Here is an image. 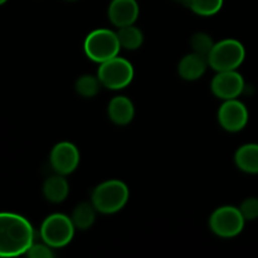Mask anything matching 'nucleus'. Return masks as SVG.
<instances>
[{
	"instance_id": "f257e3e1",
	"label": "nucleus",
	"mask_w": 258,
	"mask_h": 258,
	"mask_svg": "<svg viewBox=\"0 0 258 258\" xmlns=\"http://www.w3.org/2000/svg\"><path fill=\"white\" fill-rule=\"evenodd\" d=\"M33 243L34 229L24 217L0 212V257L25 254Z\"/></svg>"
},
{
	"instance_id": "f03ea898",
	"label": "nucleus",
	"mask_w": 258,
	"mask_h": 258,
	"mask_svg": "<svg viewBox=\"0 0 258 258\" xmlns=\"http://www.w3.org/2000/svg\"><path fill=\"white\" fill-rule=\"evenodd\" d=\"M130 197L127 185L117 179H111L98 184L92 191L91 203L102 214H113L126 206Z\"/></svg>"
},
{
	"instance_id": "7ed1b4c3",
	"label": "nucleus",
	"mask_w": 258,
	"mask_h": 258,
	"mask_svg": "<svg viewBox=\"0 0 258 258\" xmlns=\"http://www.w3.org/2000/svg\"><path fill=\"white\" fill-rule=\"evenodd\" d=\"M83 48H85L86 55L91 60L103 63L118 55L121 45L118 42L117 33L101 28V29L93 30L87 35Z\"/></svg>"
},
{
	"instance_id": "20e7f679",
	"label": "nucleus",
	"mask_w": 258,
	"mask_h": 258,
	"mask_svg": "<svg viewBox=\"0 0 258 258\" xmlns=\"http://www.w3.org/2000/svg\"><path fill=\"white\" fill-rule=\"evenodd\" d=\"M246 58V49L237 39H223L216 43L213 49L207 57L209 67L216 72L234 71L243 63Z\"/></svg>"
},
{
	"instance_id": "39448f33",
	"label": "nucleus",
	"mask_w": 258,
	"mask_h": 258,
	"mask_svg": "<svg viewBox=\"0 0 258 258\" xmlns=\"http://www.w3.org/2000/svg\"><path fill=\"white\" fill-rule=\"evenodd\" d=\"M76 227L72 219L62 213L48 216L40 226V238L52 248H62L72 241Z\"/></svg>"
},
{
	"instance_id": "423d86ee",
	"label": "nucleus",
	"mask_w": 258,
	"mask_h": 258,
	"mask_svg": "<svg viewBox=\"0 0 258 258\" xmlns=\"http://www.w3.org/2000/svg\"><path fill=\"white\" fill-rule=\"evenodd\" d=\"M97 77L102 87L115 91L122 90L133 82L134 67L127 59L116 55L106 62L100 63Z\"/></svg>"
},
{
	"instance_id": "0eeeda50",
	"label": "nucleus",
	"mask_w": 258,
	"mask_h": 258,
	"mask_svg": "<svg viewBox=\"0 0 258 258\" xmlns=\"http://www.w3.org/2000/svg\"><path fill=\"white\" fill-rule=\"evenodd\" d=\"M244 217L239 208L232 206L219 207L209 218V227L216 236L221 238H233L238 236L244 227Z\"/></svg>"
},
{
	"instance_id": "6e6552de",
	"label": "nucleus",
	"mask_w": 258,
	"mask_h": 258,
	"mask_svg": "<svg viewBox=\"0 0 258 258\" xmlns=\"http://www.w3.org/2000/svg\"><path fill=\"white\" fill-rule=\"evenodd\" d=\"M211 90L221 100H233L239 97L244 90V80L241 73L234 71L217 72L211 82Z\"/></svg>"
},
{
	"instance_id": "1a4fd4ad",
	"label": "nucleus",
	"mask_w": 258,
	"mask_h": 258,
	"mask_svg": "<svg viewBox=\"0 0 258 258\" xmlns=\"http://www.w3.org/2000/svg\"><path fill=\"white\" fill-rule=\"evenodd\" d=\"M218 122L228 133H238L248 122V110L237 98L226 100L218 110Z\"/></svg>"
},
{
	"instance_id": "9d476101",
	"label": "nucleus",
	"mask_w": 258,
	"mask_h": 258,
	"mask_svg": "<svg viewBox=\"0 0 258 258\" xmlns=\"http://www.w3.org/2000/svg\"><path fill=\"white\" fill-rule=\"evenodd\" d=\"M50 166L60 175H70L80 164V151L77 146L68 141H62L54 145L49 155Z\"/></svg>"
},
{
	"instance_id": "9b49d317",
	"label": "nucleus",
	"mask_w": 258,
	"mask_h": 258,
	"mask_svg": "<svg viewBox=\"0 0 258 258\" xmlns=\"http://www.w3.org/2000/svg\"><path fill=\"white\" fill-rule=\"evenodd\" d=\"M139 5L136 0H112L108 7V19L115 27L133 25L139 18Z\"/></svg>"
},
{
	"instance_id": "f8f14e48",
	"label": "nucleus",
	"mask_w": 258,
	"mask_h": 258,
	"mask_svg": "<svg viewBox=\"0 0 258 258\" xmlns=\"http://www.w3.org/2000/svg\"><path fill=\"white\" fill-rule=\"evenodd\" d=\"M110 120L115 125L125 126L133 121L135 116V107L133 101L126 96H116L110 101L107 107Z\"/></svg>"
},
{
	"instance_id": "ddd939ff",
	"label": "nucleus",
	"mask_w": 258,
	"mask_h": 258,
	"mask_svg": "<svg viewBox=\"0 0 258 258\" xmlns=\"http://www.w3.org/2000/svg\"><path fill=\"white\" fill-rule=\"evenodd\" d=\"M208 66V60L206 57H202L197 53H189L184 55L179 62L178 73L183 80L197 81L203 77Z\"/></svg>"
},
{
	"instance_id": "4468645a",
	"label": "nucleus",
	"mask_w": 258,
	"mask_h": 258,
	"mask_svg": "<svg viewBox=\"0 0 258 258\" xmlns=\"http://www.w3.org/2000/svg\"><path fill=\"white\" fill-rule=\"evenodd\" d=\"M70 193V184L64 175L55 173V175L49 176L43 184V194L44 198L50 203H62L66 201Z\"/></svg>"
},
{
	"instance_id": "2eb2a0df",
	"label": "nucleus",
	"mask_w": 258,
	"mask_h": 258,
	"mask_svg": "<svg viewBox=\"0 0 258 258\" xmlns=\"http://www.w3.org/2000/svg\"><path fill=\"white\" fill-rule=\"evenodd\" d=\"M237 168L248 174H258V144L242 145L234 155Z\"/></svg>"
},
{
	"instance_id": "dca6fc26",
	"label": "nucleus",
	"mask_w": 258,
	"mask_h": 258,
	"mask_svg": "<svg viewBox=\"0 0 258 258\" xmlns=\"http://www.w3.org/2000/svg\"><path fill=\"white\" fill-rule=\"evenodd\" d=\"M96 212L97 211H96V208L93 207L92 203L83 202V203L78 204V206L73 209L72 217H71L76 229L86 231V229L91 228L96 221Z\"/></svg>"
},
{
	"instance_id": "f3484780",
	"label": "nucleus",
	"mask_w": 258,
	"mask_h": 258,
	"mask_svg": "<svg viewBox=\"0 0 258 258\" xmlns=\"http://www.w3.org/2000/svg\"><path fill=\"white\" fill-rule=\"evenodd\" d=\"M116 33H117V38L121 48H125L127 50H136L143 45V32L134 24L118 28Z\"/></svg>"
},
{
	"instance_id": "a211bd4d",
	"label": "nucleus",
	"mask_w": 258,
	"mask_h": 258,
	"mask_svg": "<svg viewBox=\"0 0 258 258\" xmlns=\"http://www.w3.org/2000/svg\"><path fill=\"white\" fill-rule=\"evenodd\" d=\"M101 82L98 80V77L91 75H85L81 76L77 81H76V92L80 96L85 98H92L100 92L101 88Z\"/></svg>"
},
{
	"instance_id": "6ab92c4d",
	"label": "nucleus",
	"mask_w": 258,
	"mask_h": 258,
	"mask_svg": "<svg viewBox=\"0 0 258 258\" xmlns=\"http://www.w3.org/2000/svg\"><path fill=\"white\" fill-rule=\"evenodd\" d=\"M223 7V0H189L188 8L201 17H212Z\"/></svg>"
},
{
	"instance_id": "aec40b11",
	"label": "nucleus",
	"mask_w": 258,
	"mask_h": 258,
	"mask_svg": "<svg viewBox=\"0 0 258 258\" xmlns=\"http://www.w3.org/2000/svg\"><path fill=\"white\" fill-rule=\"evenodd\" d=\"M214 44L212 37L204 32H198L190 38V47L193 53L202 55V57H208L211 50L213 49Z\"/></svg>"
},
{
	"instance_id": "412c9836",
	"label": "nucleus",
	"mask_w": 258,
	"mask_h": 258,
	"mask_svg": "<svg viewBox=\"0 0 258 258\" xmlns=\"http://www.w3.org/2000/svg\"><path fill=\"white\" fill-rule=\"evenodd\" d=\"M242 216L246 221H254L258 218V198H247L239 207Z\"/></svg>"
},
{
	"instance_id": "4be33fe9",
	"label": "nucleus",
	"mask_w": 258,
	"mask_h": 258,
	"mask_svg": "<svg viewBox=\"0 0 258 258\" xmlns=\"http://www.w3.org/2000/svg\"><path fill=\"white\" fill-rule=\"evenodd\" d=\"M28 257L30 258H53L54 253L52 251V247L48 246L47 243H33L27 251Z\"/></svg>"
},
{
	"instance_id": "5701e85b",
	"label": "nucleus",
	"mask_w": 258,
	"mask_h": 258,
	"mask_svg": "<svg viewBox=\"0 0 258 258\" xmlns=\"http://www.w3.org/2000/svg\"><path fill=\"white\" fill-rule=\"evenodd\" d=\"M174 2L179 3V4L185 5V7H188V4H189V0H174Z\"/></svg>"
},
{
	"instance_id": "b1692460",
	"label": "nucleus",
	"mask_w": 258,
	"mask_h": 258,
	"mask_svg": "<svg viewBox=\"0 0 258 258\" xmlns=\"http://www.w3.org/2000/svg\"><path fill=\"white\" fill-rule=\"evenodd\" d=\"M8 0H0V5H3V4H5V3H7Z\"/></svg>"
},
{
	"instance_id": "393cba45",
	"label": "nucleus",
	"mask_w": 258,
	"mask_h": 258,
	"mask_svg": "<svg viewBox=\"0 0 258 258\" xmlns=\"http://www.w3.org/2000/svg\"><path fill=\"white\" fill-rule=\"evenodd\" d=\"M67 2H77V0H67Z\"/></svg>"
}]
</instances>
